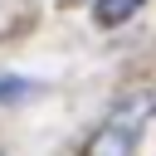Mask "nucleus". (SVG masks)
<instances>
[{
  "label": "nucleus",
  "mask_w": 156,
  "mask_h": 156,
  "mask_svg": "<svg viewBox=\"0 0 156 156\" xmlns=\"http://www.w3.org/2000/svg\"><path fill=\"white\" fill-rule=\"evenodd\" d=\"M151 112H156V93H151V88H141V93H122V98L112 102L107 122L93 132L88 156H136Z\"/></svg>",
  "instance_id": "obj_1"
},
{
  "label": "nucleus",
  "mask_w": 156,
  "mask_h": 156,
  "mask_svg": "<svg viewBox=\"0 0 156 156\" xmlns=\"http://www.w3.org/2000/svg\"><path fill=\"white\" fill-rule=\"evenodd\" d=\"M141 10V0H98V24H122V20H132Z\"/></svg>",
  "instance_id": "obj_2"
}]
</instances>
